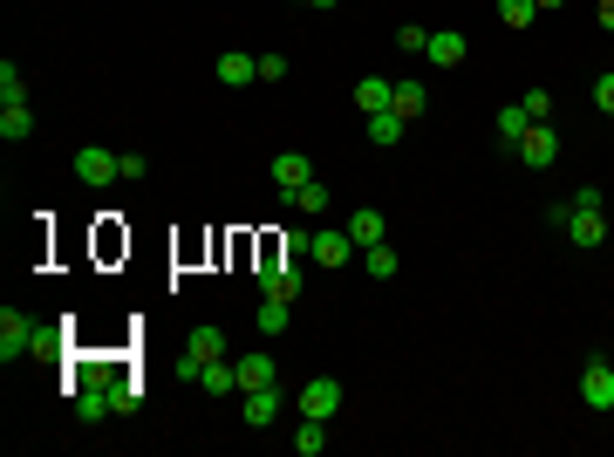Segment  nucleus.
I'll use <instances>...</instances> for the list:
<instances>
[{
    "instance_id": "nucleus-5",
    "label": "nucleus",
    "mask_w": 614,
    "mask_h": 457,
    "mask_svg": "<svg viewBox=\"0 0 614 457\" xmlns=\"http://www.w3.org/2000/svg\"><path fill=\"white\" fill-rule=\"evenodd\" d=\"M232 376H239V396H246V389H273L280 369H273L267 348H253V355H232Z\"/></svg>"
},
{
    "instance_id": "nucleus-2",
    "label": "nucleus",
    "mask_w": 614,
    "mask_h": 457,
    "mask_svg": "<svg viewBox=\"0 0 614 457\" xmlns=\"http://www.w3.org/2000/svg\"><path fill=\"white\" fill-rule=\"evenodd\" d=\"M69 164H76V178H82L89 191H110L116 178H123V157H116V151H103V144H82V151L69 157Z\"/></svg>"
},
{
    "instance_id": "nucleus-35",
    "label": "nucleus",
    "mask_w": 614,
    "mask_h": 457,
    "mask_svg": "<svg viewBox=\"0 0 614 457\" xmlns=\"http://www.w3.org/2000/svg\"><path fill=\"white\" fill-rule=\"evenodd\" d=\"M601 28H608V35H614V0H601Z\"/></svg>"
},
{
    "instance_id": "nucleus-30",
    "label": "nucleus",
    "mask_w": 614,
    "mask_h": 457,
    "mask_svg": "<svg viewBox=\"0 0 614 457\" xmlns=\"http://www.w3.org/2000/svg\"><path fill=\"white\" fill-rule=\"evenodd\" d=\"M519 103H526V116H533V123H553V89H526Z\"/></svg>"
},
{
    "instance_id": "nucleus-24",
    "label": "nucleus",
    "mask_w": 614,
    "mask_h": 457,
    "mask_svg": "<svg viewBox=\"0 0 614 457\" xmlns=\"http://www.w3.org/2000/svg\"><path fill=\"white\" fill-rule=\"evenodd\" d=\"M198 362H219L226 355V328H192V342H185Z\"/></svg>"
},
{
    "instance_id": "nucleus-15",
    "label": "nucleus",
    "mask_w": 614,
    "mask_h": 457,
    "mask_svg": "<svg viewBox=\"0 0 614 457\" xmlns=\"http://www.w3.org/2000/svg\"><path fill=\"white\" fill-rule=\"evenodd\" d=\"M110 410H116V403H110V382H103V389H96V382H82V389H76V423H103Z\"/></svg>"
},
{
    "instance_id": "nucleus-8",
    "label": "nucleus",
    "mask_w": 614,
    "mask_h": 457,
    "mask_svg": "<svg viewBox=\"0 0 614 457\" xmlns=\"http://www.w3.org/2000/svg\"><path fill=\"white\" fill-rule=\"evenodd\" d=\"M280 417H287V396H280V382H273V389H246V423H253V430H273Z\"/></svg>"
},
{
    "instance_id": "nucleus-25",
    "label": "nucleus",
    "mask_w": 614,
    "mask_h": 457,
    "mask_svg": "<svg viewBox=\"0 0 614 457\" xmlns=\"http://www.w3.org/2000/svg\"><path fill=\"white\" fill-rule=\"evenodd\" d=\"M287 307H294V301L267 294V301H260V321H253V328H260V335H287Z\"/></svg>"
},
{
    "instance_id": "nucleus-28",
    "label": "nucleus",
    "mask_w": 614,
    "mask_h": 457,
    "mask_svg": "<svg viewBox=\"0 0 614 457\" xmlns=\"http://www.w3.org/2000/svg\"><path fill=\"white\" fill-rule=\"evenodd\" d=\"M533 14H539V0H499V21H505V28H533Z\"/></svg>"
},
{
    "instance_id": "nucleus-14",
    "label": "nucleus",
    "mask_w": 614,
    "mask_h": 457,
    "mask_svg": "<svg viewBox=\"0 0 614 457\" xmlns=\"http://www.w3.org/2000/svg\"><path fill=\"white\" fill-rule=\"evenodd\" d=\"M212 76L226 82V89H246V82H260V55H219Z\"/></svg>"
},
{
    "instance_id": "nucleus-27",
    "label": "nucleus",
    "mask_w": 614,
    "mask_h": 457,
    "mask_svg": "<svg viewBox=\"0 0 614 457\" xmlns=\"http://www.w3.org/2000/svg\"><path fill=\"white\" fill-rule=\"evenodd\" d=\"M28 130H35L28 110H0V137H7V144H28Z\"/></svg>"
},
{
    "instance_id": "nucleus-20",
    "label": "nucleus",
    "mask_w": 614,
    "mask_h": 457,
    "mask_svg": "<svg viewBox=\"0 0 614 457\" xmlns=\"http://www.w3.org/2000/svg\"><path fill=\"white\" fill-rule=\"evenodd\" d=\"M389 110L403 116V123H417L430 110V96H423V82H396V96H389Z\"/></svg>"
},
{
    "instance_id": "nucleus-17",
    "label": "nucleus",
    "mask_w": 614,
    "mask_h": 457,
    "mask_svg": "<svg viewBox=\"0 0 614 457\" xmlns=\"http://www.w3.org/2000/svg\"><path fill=\"white\" fill-rule=\"evenodd\" d=\"M403 130H410V123H403L396 110H376V116H369V144H376V151H396V144H403Z\"/></svg>"
},
{
    "instance_id": "nucleus-21",
    "label": "nucleus",
    "mask_w": 614,
    "mask_h": 457,
    "mask_svg": "<svg viewBox=\"0 0 614 457\" xmlns=\"http://www.w3.org/2000/svg\"><path fill=\"white\" fill-rule=\"evenodd\" d=\"M287 205H294V212H307V219H321V212H328V205H335V198H328V185H321V178H307V185L294 191V198H287Z\"/></svg>"
},
{
    "instance_id": "nucleus-33",
    "label": "nucleus",
    "mask_w": 614,
    "mask_h": 457,
    "mask_svg": "<svg viewBox=\"0 0 614 457\" xmlns=\"http://www.w3.org/2000/svg\"><path fill=\"white\" fill-rule=\"evenodd\" d=\"M198 376H205V362H198L192 348H185V355H178V382H198Z\"/></svg>"
},
{
    "instance_id": "nucleus-12",
    "label": "nucleus",
    "mask_w": 614,
    "mask_h": 457,
    "mask_svg": "<svg viewBox=\"0 0 614 457\" xmlns=\"http://www.w3.org/2000/svg\"><path fill=\"white\" fill-rule=\"evenodd\" d=\"M348 239H355V246H383V239H389V219L376 212V205H362V212H348Z\"/></svg>"
},
{
    "instance_id": "nucleus-18",
    "label": "nucleus",
    "mask_w": 614,
    "mask_h": 457,
    "mask_svg": "<svg viewBox=\"0 0 614 457\" xmlns=\"http://www.w3.org/2000/svg\"><path fill=\"white\" fill-rule=\"evenodd\" d=\"M294 451H301V457L328 451V417H301V423H294Z\"/></svg>"
},
{
    "instance_id": "nucleus-13",
    "label": "nucleus",
    "mask_w": 614,
    "mask_h": 457,
    "mask_svg": "<svg viewBox=\"0 0 614 457\" xmlns=\"http://www.w3.org/2000/svg\"><path fill=\"white\" fill-rule=\"evenodd\" d=\"M260 294H280V301H294V294H301V267H294V260L280 253V260H273V267L260 273Z\"/></svg>"
},
{
    "instance_id": "nucleus-37",
    "label": "nucleus",
    "mask_w": 614,
    "mask_h": 457,
    "mask_svg": "<svg viewBox=\"0 0 614 457\" xmlns=\"http://www.w3.org/2000/svg\"><path fill=\"white\" fill-rule=\"evenodd\" d=\"M307 7H335V0H307Z\"/></svg>"
},
{
    "instance_id": "nucleus-34",
    "label": "nucleus",
    "mask_w": 614,
    "mask_h": 457,
    "mask_svg": "<svg viewBox=\"0 0 614 457\" xmlns=\"http://www.w3.org/2000/svg\"><path fill=\"white\" fill-rule=\"evenodd\" d=\"M594 110H608V116H614V76L594 82Z\"/></svg>"
},
{
    "instance_id": "nucleus-32",
    "label": "nucleus",
    "mask_w": 614,
    "mask_h": 457,
    "mask_svg": "<svg viewBox=\"0 0 614 457\" xmlns=\"http://www.w3.org/2000/svg\"><path fill=\"white\" fill-rule=\"evenodd\" d=\"M260 82H287V55H260Z\"/></svg>"
},
{
    "instance_id": "nucleus-26",
    "label": "nucleus",
    "mask_w": 614,
    "mask_h": 457,
    "mask_svg": "<svg viewBox=\"0 0 614 457\" xmlns=\"http://www.w3.org/2000/svg\"><path fill=\"white\" fill-rule=\"evenodd\" d=\"M362 267H369V280H396V253H389V239H383V246H362Z\"/></svg>"
},
{
    "instance_id": "nucleus-19",
    "label": "nucleus",
    "mask_w": 614,
    "mask_h": 457,
    "mask_svg": "<svg viewBox=\"0 0 614 457\" xmlns=\"http://www.w3.org/2000/svg\"><path fill=\"white\" fill-rule=\"evenodd\" d=\"M389 96H396V82H383V76H362V82H355V110H369V116L389 110Z\"/></svg>"
},
{
    "instance_id": "nucleus-23",
    "label": "nucleus",
    "mask_w": 614,
    "mask_h": 457,
    "mask_svg": "<svg viewBox=\"0 0 614 457\" xmlns=\"http://www.w3.org/2000/svg\"><path fill=\"white\" fill-rule=\"evenodd\" d=\"M198 389H205V396H232V389H239V376H232V362H226V355H219V362H205Z\"/></svg>"
},
{
    "instance_id": "nucleus-31",
    "label": "nucleus",
    "mask_w": 614,
    "mask_h": 457,
    "mask_svg": "<svg viewBox=\"0 0 614 457\" xmlns=\"http://www.w3.org/2000/svg\"><path fill=\"white\" fill-rule=\"evenodd\" d=\"M280 253H287V260H314V232H287Z\"/></svg>"
},
{
    "instance_id": "nucleus-7",
    "label": "nucleus",
    "mask_w": 614,
    "mask_h": 457,
    "mask_svg": "<svg viewBox=\"0 0 614 457\" xmlns=\"http://www.w3.org/2000/svg\"><path fill=\"white\" fill-rule=\"evenodd\" d=\"M301 417H342V382H335V376H314L301 389Z\"/></svg>"
},
{
    "instance_id": "nucleus-22",
    "label": "nucleus",
    "mask_w": 614,
    "mask_h": 457,
    "mask_svg": "<svg viewBox=\"0 0 614 457\" xmlns=\"http://www.w3.org/2000/svg\"><path fill=\"white\" fill-rule=\"evenodd\" d=\"M0 110H28V82L14 62H0Z\"/></svg>"
},
{
    "instance_id": "nucleus-10",
    "label": "nucleus",
    "mask_w": 614,
    "mask_h": 457,
    "mask_svg": "<svg viewBox=\"0 0 614 457\" xmlns=\"http://www.w3.org/2000/svg\"><path fill=\"white\" fill-rule=\"evenodd\" d=\"M464 55H471V48H464L458 28H437V35H430V48H423V62H430V69H458Z\"/></svg>"
},
{
    "instance_id": "nucleus-16",
    "label": "nucleus",
    "mask_w": 614,
    "mask_h": 457,
    "mask_svg": "<svg viewBox=\"0 0 614 457\" xmlns=\"http://www.w3.org/2000/svg\"><path fill=\"white\" fill-rule=\"evenodd\" d=\"M492 130H499V144H505V151H519V137L533 130V116H526V103H505V110H499V123H492Z\"/></svg>"
},
{
    "instance_id": "nucleus-3",
    "label": "nucleus",
    "mask_w": 614,
    "mask_h": 457,
    "mask_svg": "<svg viewBox=\"0 0 614 457\" xmlns=\"http://www.w3.org/2000/svg\"><path fill=\"white\" fill-rule=\"evenodd\" d=\"M580 403H587V410H614V362L608 355H587V369H580Z\"/></svg>"
},
{
    "instance_id": "nucleus-4",
    "label": "nucleus",
    "mask_w": 614,
    "mask_h": 457,
    "mask_svg": "<svg viewBox=\"0 0 614 457\" xmlns=\"http://www.w3.org/2000/svg\"><path fill=\"white\" fill-rule=\"evenodd\" d=\"M267 178H273V191H280V198H294V191L314 178V157H307V151H280V157L267 164Z\"/></svg>"
},
{
    "instance_id": "nucleus-1",
    "label": "nucleus",
    "mask_w": 614,
    "mask_h": 457,
    "mask_svg": "<svg viewBox=\"0 0 614 457\" xmlns=\"http://www.w3.org/2000/svg\"><path fill=\"white\" fill-rule=\"evenodd\" d=\"M48 348V328H41L28 307H0V362H21V355H35Z\"/></svg>"
},
{
    "instance_id": "nucleus-9",
    "label": "nucleus",
    "mask_w": 614,
    "mask_h": 457,
    "mask_svg": "<svg viewBox=\"0 0 614 457\" xmlns=\"http://www.w3.org/2000/svg\"><path fill=\"white\" fill-rule=\"evenodd\" d=\"M355 253H362V246L348 239V226L342 232H314V267H348Z\"/></svg>"
},
{
    "instance_id": "nucleus-36",
    "label": "nucleus",
    "mask_w": 614,
    "mask_h": 457,
    "mask_svg": "<svg viewBox=\"0 0 614 457\" xmlns=\"http://www.w3.org/2000/svg\"><path fill=\"white\" fill-rule=\"evenodd\" d=\"M560 7H567V0H539V14H560Z\"/></svg>"
},
{
    "instance_id": "nucleus-29",
    "label": "nucleus",
    "mask_w": 614,
    "mask_h": 457,
    "mask_svg": "<svg viewBox=\"0 0 614 457\" xmlns=\"http://www.w3.org/2000/svg\"><path fill=\"white\" fill-rule=\"evenodd\" d=\"M396 48H403V55H423V48H430V28L403 21V28H396Z\"/></svg>"
},
{
    "instance_id": "nucleus-6",
    "label": "nucleus",
    "mask_w": 614,
    "mask_h": 457,
    "mask_svg": "<svg viewBox=\"0 0 614 457\" xmlns=\"http://www.w3.org/2000/svg\"><path fill=\"white\" fill-rule=\"evenodd\" d=\"M567 239L574 246H601L608 239V205H574L567 212Z\"/></svg>"
},
{
    "instance_id": "nucleus-11",
    "label": "nucleus",
    "mask_w": 614,
    "mask_h": 457,
    "mask_svg": "<svg viewBox=\"0 0 614 457\" xmlns=\"http://www.w3.org/2000/svg\"><path fill=\"white\" fill-rule=\"evenodd\" d=\"M519 157H526V164H553V157H560V137H553V123H533V130H526V137H519Z\"/></svg>"
}]
</instances>
